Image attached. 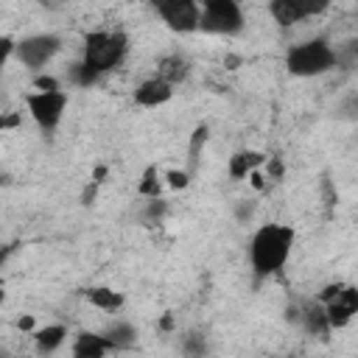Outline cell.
Instances as JSON below:
<instances>
[{
	"label": "cell",
	"mask_w": 358,
	"mask_h": 358,
	"mask_svg": "<svg viewBox=\"0 0 358 358\" xmlns=\"http://www.w3.org/2000/svg\"><path fill=\"white\" fill-rule=\"evenodd\" d=\"M70 81H73L76 87H95V84L101 81V76H98L95 70H90V67L78 59V62L70 67Z\"/></svg>",
	"instance_id": "22"
},
{
	"label": "cell",
	"mask_w": 358,
	"mask_h": 358,
	"mask_svg": "<svg viewBox=\"0 0 358 358\" xmlns=\"http://www.w3.org/2000/svg\"><path fill=\"white\" fill-rule=\"evenodd\" d=\"M162 173L157 171V165H148L137 182V196L140 199H159L162 196Z\"/></svg>",
	"instance_id": "21"
},
{
	"label": "cell",
	"mask_w": 358,
	"mask_h": 358,
	"mask_svg": "<svg viewBox=\"0 0 358 358\" xmlns=\"http://www.w3.org/2000/svg\"><path fill=\"white\" fill-rule=\"evenodd\" d=\"M179 350L185 358H210V338L204 330H187L179 338Z\"/></svg>",
	"instance_id": "19"
},
{
	"label": "cell",
	"mask_w": 358,
	"mask_h": 358,
	"mask_svg": "<svg viewBox=\"0 0 358 358\" xmlns=\"http://www.w3.org/2000/svg\"><path fill=\"white\" fill-rule=\"evenodd\" d=\"M34 90L36 92H56V90H62V81L56 76L39 73V76H34Z\"/></svg>",
	"instance_id": "24"
},
{
	"label": "cell",
	"mask_w": 358,
	"mask_h": 358,
	"mask_svg": "<svg viewBox=\"0 0 358 358\" xmlns=\"http://www.w3.org/2000/svg\"><path fill=\"white\" fill-rule=\"evenodd\" d=\"M336 67H338V53L327 36H310L285 50V70L296 78H319Z\"/></svg>",
	"instance_id": "2"
},
{
	"label": "cell",
	"mask_w": 358,
	"mask_h": 358,
	"mask_svg": "<svg viewBox=\"0 0 358 358\" xmlns=\"http://www.w3.org/2000/svg\"><path fill=\"white\" fill-rule=\"evenodd\" d=\"M25 109L31 115V120L36 123V129L42 134H53L67 112V92L56 90V92H25Z\"/></svg>",
	"instance_id": "7"
},
{
	"label": "cell",
	"mask_w": 358,
	"mask_h": 358,
	"mask_svg": "<svg viewBox=\"0 0 358 358\" xmlns=\"http://www.w3.org/2000/svg\"><path fill=\"white\" fill-rule=\"evenodd\" d=\"M316 299L327 310V322L333 330H344L355 316H358V285L350 282H327L316 294Z\"/></svg>",
	"instance_id": "5"
},
{
	"label": "cell",
	"mask_w": 358,
	"mask_h": 358,
	"mask_svg": "<svg viewBox=\"0 0 358 358\" xmlns=\"http://www.w3.org/2000/svg\"><path fill=\"white\" fill-rule=\"evenodd\" d=\"M207 140H210V126H207V123H199V126L190 131V140H187V165H185V171H187L190 176H196V171H199V165H201V154H204Z\"/></svg>",
	"instance_id": "18"
},
{
	"label": "cell",
	"mask_w": 358,
	"mask_h": 358,
	"mask_svg": "<svg viewBox=\"0 0 358 358\" xmlns=\"http://www.w3.org/2000/svg\"><path fill=\"white\" fill-rule=\"evenodd\" d=\"M266 162H268V157H266L263 151L243 148V151H235V154L229 157L227 171H229L232 179H246V176H252L255 171H260V165H266Z\"/></svg>",
	"instance_id": "15"
},
{
	"label": "cell",
	"mask_w": 358,
	"mask_h": 358,
	"mask_svg": "<svg viewBox=\"0 0 358 358\" xmlns=\"http://www.w3.org/2000/svg\"><path fill=\"white\" fill-rule=\"evenodd\" d=\"M67 336H70V330H67V324H62V322H53V324H45V327H39V330H34L31 333V338H34V350H36V355H53L64 341H67Z\"/></svg>",
	"instance_id": "13"
},
{
	"label": "cell",
	"mask_w": 358,
	"mask_h": 358,
	"mask_svg": "<svg viewBox=\"0 0 358 358\" xmlns=\"http://www.w3.org/2000/svg\"><path fill=\"white\" fill-rule=\"evenodd\" d=\"M129 56V36L123 31H109V28H98V31H90L84 36V45H81V62L95 70L101 78L112 70H117Z\"/></svg>",
	"instance_id": "3"
},
{
	"label": "cell",
	"mask_w": 358,
	"mask_h": 358,
	"mask_svg": "<svg viewBox=\"0 0 358 358\" xmlns=\"http://www.w3.org/2000/svg\"><path fill=\"white\" fill-rule=\"evenodd\" d=\"M296 327L305 330L313 338H327L333 333V327L327 322V310H324V305L316 296L299 302V322H296Z\"/></svg>",
	"instance_id": "10"
},
{
	"label": "cell",
	"mask_w": 358,
	"mask_h": 358,
	"mask_svg": "<svg viewBox=\"0 0 358 358\" xmlns=\"http://www.w3.org/2000/svg\"><path fill=\"white\" fill-rule=\"evenodd\" d=\"M62 50V36L59 34H50V31H42V34H28V36H20L17 39V50H14V59L31 70V73H42Z\"/></svg>",
	"instance_id": "6"
},
{
	"label": "cell",
	"mask_w": 358,
	"mask_h": 358,
	"mask_svg": "<svg viewBox=\"0 0 358 358\" xmlns=\"http://www.w3.org/2000/svg\"><path fill=\"white\" fill-rule=\"evenodd\" d=\"M324 11H327L324 0H271L268 3V14L280 28H291V25L319 17Z\"/></svg>",
	"instance_id": "9"
},
{
	"label": "cell",
	"mask_w": 358,
	"mask_h": 358,
	"mask_svg": "<svg viewBox=\"0 0 358 358\" xmlns=\"http://www.w3.org/2000/svg\"><path fill=\"white\" fill-rule=\"evenodd\" d=\"M134 103L143 106V109H157V106H165L171 98H173V87L157 76H148L143 78L137 87H134Z\"/></svg>",
	"instance_id": "11"
},
{
	"label": "cell",
	"mask_w": 358,
	"mask_h": 358,
	"mask_svg": "<svg viewBox=\"0 0 358 358\" xmlns=\"http://www.w3.org/2000/svg\"><path fill=\"white\" fill-rule=\"evenodd\" d=\"M109 352H115V347L109 344V338L103 333H92V330H81L73 338V358H106Z\"/></svg>",
	"instance_id": "12"
},
{
	"label": "cell",
	"mask_w": 358,
	"mask_h": 358,
	"mask_svg": "<svg viewBox=\"0 0 358 358\" xmlns=\"http://www.w3.org/2000/svg\"><path fill=\"white\" fill-rule=\"evenodd\" d=\"M162 176H165V185H168V187H173V190H185V187L190 185V179H193L185 168H168Z\"/></svg>",
	"instance_id": "23"
},
{
	"label": "cell",
	"mask_w": 358,
	"mask_h": 358,
	"mask_svg": "<svg viewBox=\"0 0 358 358\" xmlns=\"http://www.w3.org/2000/svg\"><path fill=\"white\" fill-rule=\"evenodd\" d=\"M154 14L173 34H196L201 20V3L196 0H157Z\"/></svg>",
	"instance_id": "8"
},
{
	"label": "cell",
	"mask_w": 358,
	"mask_h": 358,
	"mask_svg": "<svg viewBox=\"0 0 358 358\" xmlns=\"http://www.w3.org/2000/svg\"><path fill=\"white\" fill-rule=\"evenodd\" d=\"M288 358H294V355H288Z\"/></svg>",
	"instance_id": "28"
},
{
	"label": "cell",
	"mask_w": 358,
	"mask_h": 358,
	"mask_svg": "<svg viewBox=\"0 0 358 358\" xmlns=\"http://www.w3.org/2000/svg\"><path fill=\"white\" fill-rule=\"evenodd\" d=\"M168 213H171V204H168L165 196H159V199H143V207H140L137 218H140L143 227H157V224H162L168 218Z\"/></svg>",
	"instance_id": "20"
},
{
	"label": "cell",
	"mask_w": 358,
	"mask_h": 358,
	"mask_svg": "<svg viewBox=\"0 0 358 358\" xmlns=\"http://www.w3.org/2000/svg\"><path fill=\"white\" fill-rule=\"evenodd\" d=\"M101 333L109 338V344L115 347V352L131 350V347L137 344V327H134L131 322H126V319H115V322H109Z\"/></svg>",
	"instance_id": "17"
},
{
	"label": "cell",
	"mask_w": 358,
	"mask_h": 358,
	"mask_svg": "<svg viewBox=\"0 0 358 358\" xmlns=\"http://www.w3.org/2000/svg\"><path fill=\"white\" fill-rule=\"evenodd\" d=\"M246 28V14L235 0H204L199 31L210 36H238Z\"/></svg>",
	"instance_id": "4"
},
{
	"label": "cell",
	"mask_w": 358,
	"mask_h": 358,
	"mask_svg": "<svg viewBox=\"0 0 358 358\" xmlns=\"http://www.w3.org/2000/svg\"><path fill=\"white\" fill-rule=\"evenodd\" d=\"M84 299H87L92 308L103 310V313H115V310H120V308L126 305L123 291H115V288H109V285H90V288H84Z\"/></svg>",
	"instance_id": "16"
},
{
	"label": "cell",
	"mask_w": 358,
	"mask_h": 358,
	"mask_svg": "<svg viewBox=\"0 0 358 358\" xmlns=\"http://www.w3.org/2000/svg\"><path fill=\"white\" fill-rule=\"evenodd\" d=\"M157 78H162V81H168L171 87H176V84H182V81H187V76H190V62H187V56H182V53H165L159 62H157V73H154Z\"/></svg>",
	"instance_id": "14"
},
{
	"label": "cell",
	"mask_w": 358,
	"mask_h": 358,
	"mask_svg": "<svg viewBox=\"0 0 358 358\" xmlns=\"http://www.w3.org/2000/svg\"><path fill=\"white\" fill-rule=\"evenodd\" d=\"M282 176V162L277 157H268V179H280Z\"/></svg>",
	"instance_id": "26"
},
{
	"label": "cell",
	"mask_w": 358,
	"mask_h": 358,
	"mask_svg": "<svg viewBox=\"0 0 358 358\" xmlns=\"http://www.w3.org/2000/svg\"><path fill=\"white\" fill-rule=\"evenodd\" d=\"M17 327H20V330H31V333H34V316H22V319L17 322Z\"/></svg>",
	"instance_id": "27"
},
{
	"label": "cell",
	"mask_w": 358,
	"mask_h": 358,
	"mask_svg": "<svg viewBox=\"0 0 358 358\" xmlns=\"http://www.w3.org/2000/svg\"><path fill=\"white\" fill-rule=\"evenodd\" d=\"M296 232L291 224H280V221H268L260 224L252 238H249V266L252 274L257 280H268L274 274H280L291 257Z\"/></svg>",
	"instance_id": "1"
},
{
	"label": "cell",
	"mask_w": 358,
	"mask_h": 358,
	"mask_svg": "<svg viewBox=\"0 0 358 358\" xmlns=\"http://www.w3.org/2000/svg\"><path fill=\"white\" fill-rule=\"evenodd\" d=\"M355 358H358V355H355Z\"/></svg>",
	"instance_id": "29"
},
{
	"label": "cell",
	"mask_w": 358,
	"mask_h": 358,
	"mask_svg": "<svg viewBox=\"0 0 358 358\" xmlns=\"http://www.w3.org/2000/svg\"><path fill=\"white\" fill-rule=\"evenodd\" d=\"M255 210H257V204H255L252 199H246V201H241V204L235 207V218L243 224V221H249V218L255 215Z\"/></svg>",
	"instance_id": "25"
}]
</instances>
